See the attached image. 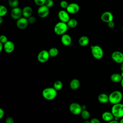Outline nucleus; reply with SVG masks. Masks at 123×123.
Returning a JSON list of instances; mask_svg holds the SVG:
<instances>
[{
  "instance_id": "nucleus-40",
  "label": "nucleus",
  "mask_w": 123,
  "mask_h": 123,
  "mask_svg": "<svg viewBox=\"0 0 123 123\" xmlns=\"http://www.w3.org/2000/svg\"><path fill=\"white\" fill-rule=\"evenodd\" d=\"M120 69H121V70L122 71V72H123V62L121 64Z\"/></svg>"
},
{
  "instance_id": "nucleus-1",
  "label": "nucleus",
  "mask_w": 123,
  "mask_h": 123,
  "mask_svg": "<svg viewBox=\"0 0 123 123\" xmlns=\"http://www.w3.org/2000/svg\"><path fill=\"white\" fill-rule=\"evenodd\" d=\"M42 96L43 98L48 100L54 99L57 95V91L53 87H47L42 91Z\"/></svg>"
},
{
  "instance_id": "nucleus-9",
  "label": "nucleus",
  "mask_w": 123,
  "mask_h": 123,
  "mask_svg": "<svg viewBox=\"0 0 123 123\" xmlns=\"http://www.w3.org/2000/svg\"><path fill=\"white\" fill-rule=\"evenodd\" d=\"M49 8L47 7L46 5L39 6L37 10V14L41 18H45L48 16L49 13Z\"/></svg>"
},
{
  "instance_id": "nucleus-26",
  "label": "nucleus",
  "mask_w": 123,
  "mask_h": 123,
  "mask_svg": "<svg viewBox=\"0 0 123 123\" xmlns=\"http://www.w3.org/2000/svg\"><path fill=\"white\" fill-rule=\"evenodd\" d=\"M81 115L82 118L84 119V120H87L89 117H90V113L89 112L86 110H82L81 113Z\"/></svg>"
},
{
  "instance_id": "nucleus-32",
  "label": "nucleus",
  "mask_w": 123,
  "mask_h": 123,
  "mask_svg": "<svg viewBox=\"0 0 123 123\" xmlns=\"http://www.w3.org/2000/svg\"><path fill=\"white\" fill-rule=\"evenodd\" d=\"M8 41V38H7L6 36H5V35H1L0 36V42L3 43L4 44V43H5Z\"/></svg>"
},
{
  "instance_id": "nucleus-31",
  "label": "nucleus",
  "mask_w": 123,
  "mask_h": 123,
  "mask_svg": "<svg viewBox=\"0 0 123 123\" xmlns=\"http://www.w3.org/2000/svg\"><path fill=\"white\" fill-rule=\"evenodd\" d=\"M60 6L61 7H62L63 9H66L68 5V3H67V2L65 0H62L60 2Z\"/></svg>"
},
{
  "instance_id": "nucleus-17",
  "label": "nucleus",
  "mask_w": 123,
  "mask_h": 123,
  "mask_svg": "<svg viewBox=\"0 0 123 123\" xmlns=\"http://www.w3.org/2000/svg\"><path fill=\"white\" fill-rule=\"evenodd\" d=\"M102 119L105 122H109L114 119V116L111 112L105 111L102 114Z\"/></svg>"
},
{
  "instance_id": "nucleus-22",
  "label": "nucleus",
  "mask_w": 123,
  "mask_h": 123,
  "mask_svg": "<svg viewBox=\"0 0 123 123\" xmlns=\"http://www.w3.org/2000/svg\"><path fill=\"white\" fill-rule=\"evenodd\" d=\"M98 100L100 103L105 104L109 101V96L105 93H101L98 96Z\"/></svg>"
},
{
  "instance_id": "nucleus-23",
  "label": "nucleus",
  "mask_w": 123,
  "mask_h": 123,
  "mask_svg": "<svg viewBox=\"0 0 123 123\" xmlns=\"http://www.w3.org/2000/svg\"><path fill=\"white\" fill-rule=\"evenodd\" d=\"M77 24H78L77 21L76 19L74 18L70 19L67 23V25L68 26L69 28H72L75 27L77 26Z\"/></svg>"
},
{
  "instance_id": "nucleus-37",
  "label": "nucleus",
  "mask_w": 123,
  "mask_h": 123,
  "mask_svg": "<svg viewBox=\"0 0 123 123\" xmlns=\"http://www.w3.org/2000/svg\"><path fill=\"white\" fill-rule=\"evenodd\" d=\"M4 115V111L2 109L0 108V119L2 118Z\"/></svg>"
},
{
  "instance_id": "nucleus-44",
  "label": "nucleus",
  "mask_w": 123,
  "mask_h": 123,
  "mask_svg": "<svg viewBox=\"0 0 123 123\" xmlns=\"http://www.w3.org/2000/svg\"><path fill=\"white\" fill-rule=\"evenodd\" d=\"M121 86L123 88V78L122 79L121 82Z\"/></svg>"
},
{
  "instance_id": "nucleus-10",
  "label": "nucleus",
  "mask_w": 123,
  "mask_h": 123,
  "mask_svg": "<svg viewBox=\"0 0 123 123\" xmlns=\"http://www.w3.org/2000/svg\"><path fill=\"white\" fill-rule=\"evenodd\" d=\"M28 24L29 23L27 18H25V17H21V18L17 20L16 22L17 27L20 29H24L26 28Z\"/></svg>"
},
{
  "instance_id": "nucleus-13",
  "label": "nucleus",
  "mask_w": 123,
  "mask_h": 123,
  "mask_svg": "<svg viewBox=\"0 0 123 123\" xmlns=\"http://www.w3.org/2000/svg\"><path fill=\"white\" fill-rule=\"evenodd\" d=\"M58 16L61 22L67 23L70 19L69 13L64 10H61L58 14Z\"/></svg>"
},
{
  "instance_id": "nucleus-14",
  "label": "nucleus",
  "mask_w": 123,
  "mask_h": 123,
  "mask_svg": "<svg viewBox=\"0 0 123 123\" xmlns=\"http://www.w3.org/2000/svg\"><path fill=\"white\" fill-rule=\"evenodd\" d=\"M101 20L105 23H108L113 20V15L112 13L109 11H106L102 13L101 15Z\"/></svg>"
},
{
  "instance_id": "nucleus-24",
  "label": "nucleus",
  "mask_w": 123,
  "mask_h": 123,
  "mask_svg": "<svg viewBox=\"0 0 123 123\" xmlns=\"http://www.w3.org/2000/svg\"><path fill=\"white\" fill-rule=\"evenodd\" d=\"M63 87V84L62 81L60 80H56L53 83V87L57 90L59 91L62 89Z\"/></svg>"
},
{
  "instance_id": "nucleus-35",
  "label": "nucleus",
  "mask_w": 123,
  "mask_h": 123,
  "mask_svg": "<svg viewBox=\"0 0 123 123\" xmlns=\"http://www.w3.org/2000/svg\"><path fill=\"white\" fill-rule=\"evenodd\" d=\"M90 122V123H101L99 120H98L96 118H93L91 119Z\"/></svg>"
},
{
  "instance_id": "nucleus-19",
  "label": "nucleus",
  "mask_w": 123,
  "mask_h": 123,
  "mask_svg": "<svg viewBox=\"0 0 123 123\" xmlns=\"http://www.w3.org/2000/svg\"><path fill=\"white\" fill-rule=\"evenodd\" d=\"M80 86V83L78 79L74 78L73 79L70 83V87L73 90L77 89Z\"/></svg>"
},
{
  "instance_id": "nucleus-7",
  "label": "nucleus",
  "mask_w": 123,
  "mask_h": 123,
  "mask_svg": "<svg viewBox=\"0 0 123 123\" xmlns=\"http://www.w3.org/2000/svg\"><path fill=\"white\" fill-rule=\"evenodd\" d=\"M49 57L50 55L48 51L46 50H42L38 53L37 56V59L40 62L44 63L48 61Z\"/></svg>"
},
{
  "instance_id": "nucleus-20",
  "label": "nucleus",
  "mask_w": 123,
  "mask_h": 123,
  "mask_svg": "<svg viewBox=\"0 0 123 123\" xmlns=\"http://www.w3.org/2000/svg\"><path fill=\"white\" fill-rule=\"evenodd\" d=\"M111 81L115 83H118L121 82L123 78L121 75L118 73H114L112 74L111 76Z\"/></svg>"
},
{
  "instance_id": "nucleus-25",
  "label": "nucleus",
  "mask_w": 123,
  "mask_h": 123,
  "mask_svg": "<svg viewBox=\"0 0 123 123\" xmlns=\"http://www.w3.org/2000/svg\"><path fill=\"white\" fill-rule=\"evenodd\" d=\"M50 57H54L58 55L59 53V50L56 48H51L48 51Z\"/></svg>"
},
{
  "instance_id": "nucleus-27",
  "label": "nucleus",
  "mask_w": 123,
  "mask_h": 123,
  "mask_svg": "<svg viewBox=\"0 0 123 123\" xmlns=\"http://www.w3.org/2000/svg\"><path fill=\"white\" fill-rule=\"evenodd\" d=\"M8 3L10 7L12 8L17 7L19 5L18 0H9Z\"/></svg>"
},
{
  "instance_id": "nucleus-38",
  "label": "nucleus",
  "mask_w": 123,
  "mask_h": 123,
  "mask_svg": "<svg viewBox=\"0 0 123 123\" xmlns=\"http://www.w3.org/2000/svg\"><path fill=\"white\" fill-rule=\"evenodd\" d=\"M108 123H119V122H118L117 120H115L113 119V120L108 122Z\"/></svg>"
},
{
  "instance_id": "nucleus-18",
  "label": "nucleus",
  "mask_w": 123,
  "mask_h": 123,
  "mask_svg": "<svg viewBox=\"0 0 123 123\" xmlns=\"http://www.w3.org/2000/svg\"><path fill=\"white\" fill-rule=\"evenodd\" d=\"M33 13V10L31 7L29 6H25L22 10V13L24 17L28 18L31 16Z\"/></svg>"
},
{
  "instance_id": "nucleus-3",
  "label": "nucleus",
  "mask_w": 123,
  "mask_h": 123,
  "mask_svg": "<svg viewBox=\"0 0 123 123\" xmlns=\"http://www.w3.org/2000/svg\"><path fill=\"white\" fill-rule=\"evenodd\" d=\"M68 27L67 23L60 21L55 25L54 27V31L57 35H63L67 32Z\"/></svg>"
},
{
  "instance_id": "nucleus-8",
  "label": "nucleus",
  "mask_w": 123,
  "mask_h": 123,
  "mask_svg": "<svg viewBox=\"0 0 123 123\" xmlns=\"http://www.w3.org/2000/svg\"><path fill=\"white\" fill-rule=\"evenodd\" d=\"M112 60L117 63L121 64L123 62V53L120 51H114L111 55Z\"/></svg>"
},
{
  "instance_id": "nucleus-4",
  "label": "nucleus",
  "mask_w": 123,
  "mask_h": 123,
  "mask_svg": "<svg viewBox=\"0 0 123 123\" xmlns=\"http://www.w3.org/2000/svg\"><path fill=\"white\" fill-rule=\"evenodd\" d=\"M111 112L114 117L118 118L123 117V104L119 103L113 105Z\"/></svg>"
},
{
  "instance_id": "nucleus-29",
  "label": "nucleus",
  "mask_w": 123,
  "mask_h": 123,
  "mask_svg": "<svg viewBox=\"0 0 123 123\" xmlns=\"http://www.w3.org/2000/svg\"><path fill=\"white\" fill-rule=\"evenodd\" d=\"M46 1V0H34V2L36 4L39 6L44 5Z\"/></svg>"
},
{
  "instance_id": "nucleus-12",
  "label": "nucleus",
  "mask_w": 123,
  "mask_h": 123,
  "mask_svg": "<svg viewBox=\"0 0 123 123\" xmlns=\"http://www.w3.org/2000/svg\"><path fill=\"white\" fill-rule=\"evenodd\" d=\"M66 9V11L71 14H74L78 12L80 9L79 6L76 3H71L68 4Z\"/></svg>"
},
{
  "instance_id": "nucleus-45",
  "label": "nucleus",
  "mask_w": 123,
  "mask_h": 123,
  "mask_svg": "<svg viewBox=\"0 0 123 123\" xmlns=\"http://www.w3.org/2000/svg\"><path fill=\"white\" fill-rule=\"evenodd\" d=\"M84 123H90V122L88 121L87 120H86V121L84 122Z\"/></svg>"
},
{
  "instance_id": "nucleus-30",
  "label": "nucleus",
  "mask_w": 123,
  "mask_h": 123,
  "mask_svg": "<svg viewBox=\"0 0 123 123\" xmlns=\"http://www.w3.org/2000/svg\"><path fill=\"white\" fill-rule=\"evenodd\" d=\"M54 4V1L53 0H46L45 5H46L49 8H50L53 6Z\"/></svg>"
},
{
  "instance_id": "nucleus-16",
  "label": "nucleus",
  "mask_w": 123,
  "mask_h": 123,
  "mask_svg": "<svg viewBox=\"0 0 123 123\" xmlns=\"http://www.w3.org/2000/svg\"><path fill=\"white\" fill-rule=\"evenodd\" d=\"M61 42L64 46H68L72 43V38L69 35L65 34L62 36Z\"/></svg>"
},
{
  "instance_id": "nucleus-21",
  "label": "nucleus",
  "mask_w": 123,
  "mask_h": 123,
  "mask_svg": "<svg viewBox=\"0 0 123 123\" xmlns=\"http://www.w3.org/2000/svg\"><path fill=\"white\" fill-rule=\"evenodd\" d=\"M89 42V39L86 36H82L80 37L78 40L79 44L82 47H85L87 46Z\"/></svg>"
},
{
  "instance_id": "nucleus-34",
  "label": "nucleus",
  "mask_w": 123,
  "mask_h": 123,
  "mask_svg": "<svg viewBox=\"0 0 123 123\" xmlns=\"http://www.w3.org/2000/svg\"><path fill=\"white\" fill-rule=\"evenodd\" d=\"M6 123H14V120L11 117H7L5 120Z\"/></svg>"
},
{
  "instance_id": "nucleus-36",
  "label": "nucleus",
  "mask_w": 123,
  "mask_h": 123,
  "mask_svg": "<svg viewBox=\"0 0 123 123\" xmlns=\"http://www.w3.org/2000/svg\"><path fill=\"white\" fill-rule=\"evenodd\" d=\"M114 26H115V23L113 21L108 23V26L110 28H113L114 27Z\"/></svg>"
},
{
  "instance_id": "nucleus-2",
  "label": "nucleus",
  "mask_w": 123,
  "mask_h": 123,
  "mask_svg": "<svg viewBox=\"0 0 123 123\" xmlns=\"http://www.w3.org/2000/svg\"><path fill=\"white\" fill-rule=\"evenodd\" d=\"M122 98V93L119 90H115L112 92L109 96V102L113 105L120 103Z\"/></svg>"
},
{
  "instance_id": "nucleus-28",
  "label": "nucleus",
  "mask_w": 123,
  "mask_h": 123,
  "mask_svg": "<svg viewBox=\"0 0 123 123\" xmlns=\"http://www.w3.org/2000/svg\"><path fill=\"white\" fill-rule=\"evenodd\" d=\"M7 12V9L6 7L3 5L0 6V16H4Z\"/></svg>"
},
{
  "instance_id": "nucleus-5",
  "label": "nucleus",
  "mask_w": 123,
  "mask_h": 123,
  "mask_svg": "<svg viewBox=\"0 0 123 123\" xmlns=\"http://www.w3.org/2000/svg\"><path fill=\"white\" fill-rule=\"evenodd\" d=\"M90 49L92 55L94 58L97 60H100L103 57L104 54L103 50L99 46H91Z\"/></svg>"
},
{
  "instance_id": "nucleus-47",
  "label": "nucleus",
  "mask_w": 123,
  "mask_h": 123,
  "mask_svg": "<svg viewBox=\"0 0 123 123\" xmlns=\"http://www.w3.org/2000/svg\"><path fill=\"white\" fill-rule=\"evenodd\" d=\"M122 31H123V27H122Z\"/></svg>"
},
{
  "instance_id": "nucleus-41",
  "label": "nucleus",
  "mask_w": 123,
  "mask_h": 123,
  "mask_svg": "<svg viewBox=\"0 0 123 123\" xmlns=\"http://www.w3.org/2000/svg\"><path fill=\"white\" fill-rule=\"evenodd\" d=\"M3 17H0V24H2L3 22Z\"/></svg>"
},
{
  "instance_id": "nucleus-42",
  "label": "nucleus",
  "mask_w": 123,
  "mask_h": 123,
  "mask_svg": "<svg viewBox=\"0 0 123 123\" xmlns=\"http://www.w3.org/2000/svg\"><path fill=\"white\" fill-rule=\"evenodd\" d=\"M82 110H86V105H82Z\"/></svg>"
},
{
  "instance_id": "nucleus-39",
  "label": "nucleus",
  "mask_w": 123,
  "mask_h": 123,
  "mask_svg": "<svg viewBox=\"0 0 123 123\" xmlns=\"http://www.w3.org/2000/svg\"><path fill=\"white\" fill-rule=\"evenodd\" d=\"M4 47V45L3 43L0 42V52H1L3 48Z\"/></svg>"
},
{
  "instance_id": "nucleus-43",
  "label": "nucleus",
  "mask_w": 123,
  "mask_h": 123,
  "mask_svg": "<svg viewBox=\"0 0 123 123\" xmlns=\"http://www.w3.org/2000/svg\"><path fill=\"white\" fill-rule=\"evenodd\" d=\"M119 123H123V117L121 118V120L119 121Z\"/></svg>"
},
{
  "instance_id": "nucleus-11",
  "label": "nucleus",
  "mask_w": 123,
  "mask_h": 123,
  "mask_svg": "<svg viewBox=\"0 0 123 123\" xmlns=\"http://www.w3.org/2000/svg\"><path fill=\"white\" fill-rule=\"evenodd\" d=\"M22 15H23L22 10L20 8L17 7L12 8L11 12V16L13 19L18 20L21 17Z\"/></svg>"
},
{
  "instance_id": "nucleus-15",
  "label": "nucleus",
  "mask_w": 123,
  "mask_h": 123,
  "mask_svg": "<svg viewBox=\"0 0 123 123\" xmlns=\"http://www.w3.org/2000/svg\"><path fill=\"white\" fill-rule=\"evenodd\" d=\"M3 45H4L3 49L6 53H11L14 50V45L12 41L8 40Z\"/></svg>"
},
{
  "instance_id": "nucleus-33",
  "label": "nucleus",
  "mask_w": 123,
  "mask_h": 123,
  "mask_svg": "<svg viewBox=\"0 0 123 123\" xmlns=\"http://www.w3.org/2000/svg\"><path fill=\"white\" fill-rule=\"evenodd\" d=\"M27 20H28L29 24H33L36 21V17H35L34 16H31L27 18Z\"/></svg>"
},
{
  "instance_id": "nucleus-46",
  "label": "nucleus",
  "mask_w": 123,
  "mask_h": 123,
  "mask_svg": "<svg viewBox=\"0 0 123 123\" xmlns=\"http://www.w3.org/2000/svg\"><path fill=\"white\" fill-rule=\"evenodd\" d=\"M121 76H122V78H123V72H121Z\"/></svg>"
},
{
  "instance_id": "nucleus-6",
  "label": "nucleus",
  "mask_w": 123,
  "mask_h": 123,
  "mask_svg": "<svg viewBox=\"0 0 123 123\" xmlns=\"http://www.w3.org/2000/svg\"><path fill=\"white\" fill-rule=\"evenodd\" d=\"M82 110V106L77 103H72L69 106V111L74 115H78L81 114Z\"/></svg>"
}]
</instances>
